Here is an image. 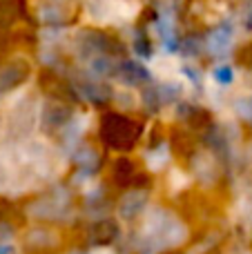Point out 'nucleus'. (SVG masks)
I'll return each mask as SVG.
<instances>
[{
	"mask_svg": "<svg viewBox=\"0 0 252 254\" xmlns=\"http://www.w3.org/2000/svg\"><path fill=\"white\" fill-rule=\"evenodd\" d=\"M232 45V31L228 27H219V29L212 31L210 36V49L214 54H226Z\"/></svg>",
	"mask_w": 252,
	"mask_h": 254,
	"instance_id": "1",
	"label": "nucleus"
},
{
	"mask_svg": "<svg viewBox=\"0 0 252 254\" xmlns=\"http://www.w3.org/2000/svg\"><path fill=\"white\" fill-rule=\"evenodd\" d=\"M217 76L221 78V83H228V80H232V69H228V67H219Z\"/></svg>",
	"mask_w": 252,
	"mask_h": 254,
	"instance_id": "2",
	"label": "nucleus"
},
{
	"mask_svg": "<svg viewBox=\"0 0 252 254\" xmlns=\"http://www.w3.org/2000/svg\"><path fill=\"white\" fill-rule=\"evenodd\" d=\"M0 254H16L11 246H0Z\"/></svg>",
	"mask_w": 252,
	"mask_h": 254,
	"instance_id": "3",
	"label": "nucleus"
}]
</instances>
